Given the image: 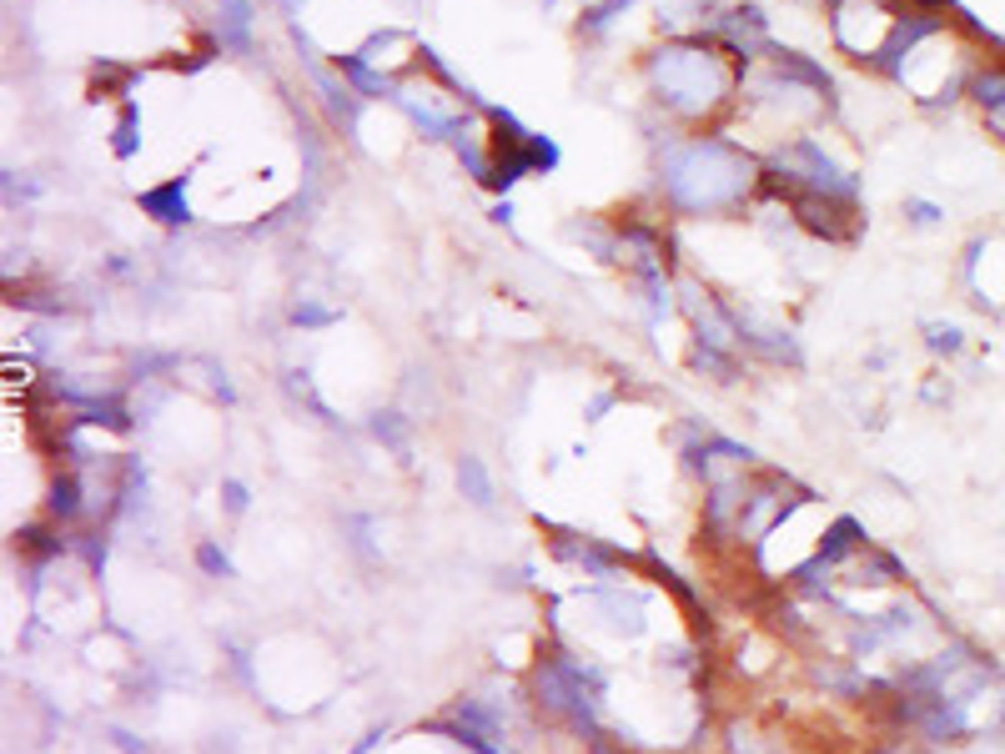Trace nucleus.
I'll return each instance as SVG.
<instances>
[{"label": "nucleus", "mask_w": 1005, "mask_h": 754, "mask_svg": "<svg viewBox=\"0 0 1005 754\" xmlns=\"http://www.w3.org/2000/svg\"><path fill=\"white\" fill-rule=\"evenodd\" d=\"M663 187L679 212H719V207L745 201V191L755 187V162L734 152L729 142H689L669 152Z\"/></svg>", "instance_id": "obj_1"}, {"label": "nucleus", "mask_w": 1005, "mask_h": 754, "mask_svg": "<svg viewBox=\"0 0 1005 754\" xmlns=\"http://www.w3.org/2000/svg\"><path fill=\"white\" fill-rule=\"evenodd\" d=\"M654 81H659V96L674 111H689L699 117L704 107H714L724 91H729V71L724 60L704 46H663L659 60H654Z\"/></svg>", "instance_id": "obj_2"}, {"label": "nucleus", "mask_w": 1005, "mask_h": 754, "mask_svg": "<svg viewBox=\"0 0 1005 754\" xmlns=\"http://www.w3.org/2000/svg\"><path fill=\"white\" fill-rule=\"evenodd\" d=\"M142 212L156 217V222L177 226V222H191V207H187V177H171L161 187L142 191Z\"/></svg>", "instance_id": "obj_3"}, {"label": "nucleus", "mask_w": 1005, "mask_h": 754, "mask_svg": "<svg viewBox=\"0 0 1005 754\" xmlns=\"http://www.w3.org/2000/svg\"><path fill=\"white\" fill-rule=\"evenodd\" d=\"M860 548V523L855 519H840L835 529L825 533V543H819V554H815V564H825V568H835L845 554H855Z\"/></svg>", "instance_id": "obj_4"}, {"label": "nucleus", "mask_w": 1005, "mask_h": 754, "mask_svg": "<svg viewBox=\"0 0 1005 754\" xmlns=\"http://www.w3.org/2000/svg\"><path fill=\"white\" fill-rule=\"evenodd\" d=\"M252 25V0H222V46H247Z\"/></svg>", "instance_id": "obj_5"}, {"label": "nucleus", "mask_w": 1005, "mask_h": 754, "mask_svg": "<svg viewBox=\"0 0 1005 754\" xmlns=\"http://www.w3.org/2000/svg\"><path fill=\"white\" fill-rule=\"evenodd\" d=\"M136 131H142V111L131 107H121V121H116V136H111V152L121 156V162H131V156H136V146H142V136H136Z\"/></svg>", "instance_id": "obj_6"}, {"label": "nucleus", "mask_w": 1005, "mask_h": 754, "mask_svg": "<svg viewBox=\"0 0 1005 754\" xmlns=\"http://www.w3.org/2000/svg\"><path fill=\"white\" fill-rule=\"evenodd\" d=\"M337 66H343L347 76H353V81H357V91H362V96H388V91H392V81H388V76H378L362 56H337Z\"/></svg>", "instance_id": "obj_7"}, {"label": "nucleus", "mask_w": 1005, "mask_h": 754, "mask_svg": "<svg viewBox=\"0 0 1005 754\" xmlns=\"http://www.w3.org/2000/svg\"><path fill=\"white\" fill-rule=\"evenodd\" d=\"M458 488H468V498H473L478 508L493 503V484H488V473H483V463H478V458H462L458 463Z\"/></svg>", "instance_id": "obj_8"}, {"label": "nucleus", "mask_w": 1005, "mask_h": 754, "mask_svg": "<svg viewBox=\"0 0 1005 754\" xmlns=\"http://www.w3.org/2000/svg\"><path fill=\"white\" fill-rule=\"evenodd\" d=\"M51 513H56V519H76V513H81V484H76L71 473L51 488Z\"/></svg>", "instance_id": "obj_9"}, {"label": "nucleus", "mask_w": 1005, "mask_h": 754, "mask_svg": "<svg viewBox=\"0 0 1005 754\" xmlns=\"http://www.w3.org/2000/svg\"><path fill=\"white\" fill-rule=\"evenodd\" d=\"M925 342H930V353H946V357H956L960 347H965L960 328H950V322H930V328H925Z\"/></svg>", "instance_id": "obj_10"}, {"label": "nucleus", "mask_w": 1005, "mask_h": 754, "mask_svg": "<svg viewBox=\"0 0 1005 754\" xmlns=\"http://www.w3.org/2000/svg\"><path fill=\"white\" fill-rule=\"evenodd\" d=\"M372 433L388 443V448H398V453H407V423H402L398 413H378L372 418Z\"/></svg>", "instance_id": "obj_11"}, {"label": "nucleus", "mask_w": 1005, "mask_h": 754, "mask_svg": "<svg viewBox=\"0 0 1005 754\" xmlns=\"http://www.w3.org/2000/svg\"><path fill=\"white\" fill-rule=\"evenodd\" d=\"M528 166L533 171H554L558 166V146L548 136H528Z\"/></svg>", "instance_id": "obj_12"}, {"label": "nucleus", "mask_w": 1005, "mask_h": 754, "mask_svg": "<svg viewBox=\"0 0 1005 754\" xmlns=\"http://www.w3.org/2000/svg\"><path fill=\"white\" fill-rule=\"evenodd\" d=\"M197 564L206 568L212 578H226V574H232V558H226L222 548H216V543H201V548H197Z\"/></svg>", "instance_id": "obj_13"}, {"label": "nucleus", "mask_w": 1005, "mask_h": 754, "mask_svg": "<svg viewBox=\"0 0 1005 754\" xmlns=\"http://www.w3.org/2000/svg\"><path fill=\"white\" fill-rule=\"evenodd\" d=\"M332 318H337V312H327V307H317V302H302V307L292 312L297 328H327Z\"/></svg>", "instance_id": "obj_14"}, {"label": "nucleus", "mask_w": 1005, "mask_h": 754, "mask_svg": "<svg viewBox=\"0 0 1005 754\" xmlns=\"http://www.w3.org/2000/svg\"><path fill=\"white\" fill-rule=\"evenodd\" d=\"M905 212H911V222H920V226H935L940 222V207H930V201H905Z\"/></svg>", "instance_id": "obj_15"}, {"label": "nucleus", "mask_w": 1005, "mask_h": 754, "mask_svg": "<svg viewBox=\"0 0 1005 754\" xmlns=\"http://www.w3.org/2000/svg\"><path fill=\"white\" fill-rule=\"evenodd\" d=\"M222 498H226V508H232V513H247V488H242V484H226Z\"/></svg>", "instance_id": "obj_16"}]
</instances>
